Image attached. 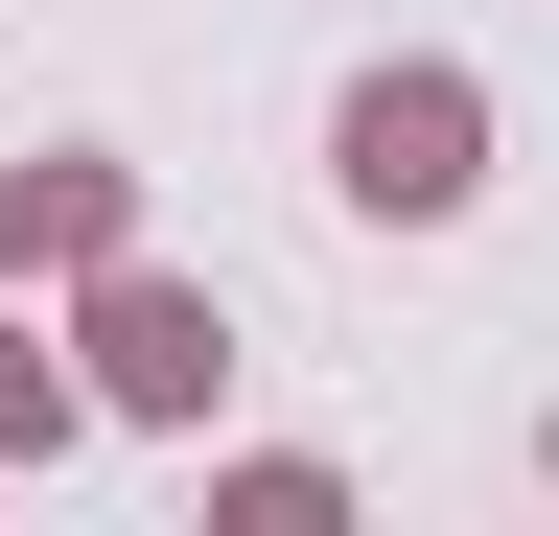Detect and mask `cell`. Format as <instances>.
<instances>
[{
  "label": "cell",
  "instance_id": "obj_1",
  "mask_svg": "<svg viewBox=\"0 0 559 536\" xmlns=\"http://www.w3.org/2000/svg\"><path fill=\"white\" fill-rule=\"evenodd\" d=\"M466 141H489L466 71H373L349 94V187H373V211H466Z\"/></svg>",
  "mask_w": 559,
  "mask_h": 536
},
{
  "label": "cell",
  "instance_id": "obj_2",
  "mask_svg": "<svg viewBox=\"0 0 559 536\" xmlns=\"http://www.w3.org/2000/svg\"><path fill=\"white\" fill-rule=\"evenodd\" d=\"M94 350H117V396H140V420H187V396H210V303L117 281V303H94Z\"/></svg>",
  "mask_w": 559,
  "mask_h": 536
},
{
  "label": "cell",
  "instance_id": "obj_3",
  "mask_svg": "<svg viewBox=\"0 0 559 536\" xmlns=\"http://www.w3.org/2000/svg\"><path fill=\"white\" fill-rule=\"evenodd\" d=\"M94 234H117V187H94V164H47V187H0V257H94Z\"/></svg>",
  "mask_w": 559,
  "mask_h": 536
},
{
  "label": "cell",
  "instance_id": "obj_4",
  "mask_svg": "<svg viewBox=\"0 0 559 536\" xmlns=\"http://www.w3.org/2000/svg\"><path fill=\"white\" fill-rule=\"evenodd\" d=\"M0 420H24V443H47V373H24V350H0Z\"/></svg>",
  "mask_w": 559,
  "mask_h": 536
}]
</instances>
